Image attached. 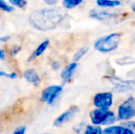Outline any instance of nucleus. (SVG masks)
Segmentation results:
<instances>
[{
  "instance_id": "1",
  "label": "nucleus",
  "mask_w": 135,
  "mask_h": 134,
  "mask_svg": "<svg viewBox=\"0 0 135 134\" xmlns=\"http://www.w3.org/2000/svg\"><path fill=\"white\" fill-rule=\"evenodd\" d=\"M65 16L66 13L60 7H43L32 11L28 16V22L37 31H49L58 27Z\"/></svg>"
},
{
  "instance_id": "2",
  "label": "nucleus",
  "mask_w": 135,
  "mask_h": 134,
  "mask_svg": "<svg viewBox=\"0 0 135 134\" xmlns=\"http://www.w3.org/2000/svg\"><path fill=\"white\" fill-rule=\"evenodd\" d=\"M121 33L111 32L101 36L94 42V48L100 53H109L119 48L121 41Z\"/></svg>"
},
{
  "instance_id": "3",
  "label": "nucleus",
  "mask_w": 135,
  "mask_h": 134,
  "mask_svg": "<svg viewBox=\"0 0 135 134\" xmlns=\"http://www.w3.org/2000/svg\"><path fill=\"white\" fill-rule=\"evenodd\" d=\"M89 118L93 125L100 126V127L112 125V124H115L116 121H118L117 115L112 110L97 108V107L90 111Z\"/></svg>"
},
{
  "instance_id": "4",
  "label": "nucleus",
  "mask_w": 135,
  "mask_h": 134,
  "mask_svg": "<svg viewBox=\"0 0 135 134\" xmlns=\"http://www.w3.org/2000/svg\"><path fill=\"white\" fill-rule=\"evenodd\" d=\"M117 118L119 121H126L135 118V97H129L119 105L117 109Z\"/></svg>"
},
{
  "instance_id": "5",
  "label": "nucleus",
  "mask_w": 135,
  "mask_h": 134,
  "mask_svg": "<svg viewBox=\"0 0 135 134\" xmlns=\"http://www.w3.org/2000/svg\"><path fill=\"white\" fill-rule=\"evenodd\" d=\"M64 91V87L61 85H51L45 87L41 91V101L49 106H54L55 102L58 100L60 96Z\"/></svg>"
},
{
  "instance_id": "6",
  "label": "nucleus",
  "mask_w": 135,
  "mask_h": 134,
  "mask_svg": "<svg viewBox=\"0 0 135 134\" xmlns=\"http://www.w3.org/2000/svg\"><path fill=\"white\" fill-rule=\"evenodd\" d=\"M114 103V94L110 91L99 92L93 97V106L97 108L110 109Z\"/></svg>"
},
{
  "instance_id": "7",
  "label": "nucleus",
  "mask_w": 135,
  "mask_h": 134,
  "mask_svg": "<svg viewBox=\"0 0 135 134\" xmlns=\"http://www.w3.org/2000/svg\"><path fill=\"white\" fill-rule=\"evenodd\" d=\"M120 16V14L114 11L108 10L107 8H93L89 11V17L92 19L98 21H109L112 19H116Z\"/></svg>"
},
{
  "instance_id": "8",
  "label": "nucleus",
  "mask_w": 135,
  "mask_h": 134,
  "mask_svg": "<svg viewBox=\"0 0 135 134\" xmlns=\"http://www.w3.org/2000/svg\"><path fill=\"white\" fill-rule=\"evenodd\" d=\"M110 83L113 86V89L118 93H126V92L135 90V81L125 80L118 76H113L110 79Z\"/></svg>"
},
{
  "instance_id": "9",
  "label": "nucleus",
  "mask_w": 135,
  "mask_h": 134,
  "mask_svg": "<svg viewBox=\"0 0 135 134\" xmlns=\"http://www.w3.org/2000/svg\"><path fill=\"white\" fill-rule=\"evenodd\" d=\"M79 108L76 107V106H72L70 107L68 109L64 110V112H62L54 121V127H62L64 124L68 123L71 120H73L75 118V115L78 113Z\"/></svg>"
},
{
  "instance_id": "10",
  "label": "nucleus",
  "mask_w": 135,
  "mask_h": 134,
  "mask_svg": "<svg viewBox=\"0 0 135 134\" xmlns=\"http://www.w3.org/2000/svg\"><path fill=\"white\" fill-rule=\"evenodd\" d=\"M77 67H78V63L74 61L64 67V69L61 72V79H62V83H68L72 80L74 75L76 72Z\"/></svg>"
},
{
  "instance_id": "11",
  "label": "nucleus",
  "mask_w": 135,
  "mask_h": 134,
  "mask_svg": "<svg viewBox=\"0 0 135 134\" xmlns=\"http://www.w3.org/2000/svg\"><path fill=\"white\" fill-rule=\"evenodd\" d=\"M23 78L26 82L34 86H39L41 85V76L40 73L34 68H27L23 73Z\"/></svg>"
},
{
  "instance_id": "12",
  "label": "nucleus",
  "mask_w": 135,
  "mask_h": 134,
  "mask_svg": "<svg viewBox=\"0 0 135 134\" xmlns=\"http://www.w3.org/2000/svg\"><path fill=\"white\" fill-rule=\"evenodd\" d=\"M49 45H50V41H49V39H45V41H41V42L34 49L32 53L30 54V56L28 57V61L32 62V61H34V60L37 59V58L41 57V56L45 52V51L48 49Z\"/></svg>"
},
{
  "instance_id": "13",
  "label": "nucleus",
  "mask_w": 135,
  "mask_h": 134,
  "mask_svg": "<svg viewBox=\"0 0 135 134\" xmlns=\"http://www.w3.org/2000/svg\"><path fill=\"white\" fill-rule=\"evenodd\" d=\"M96 4L100 8H115L121 5L120 0H97Z\"/></svg>"
},
{
  "instance_id": "14",
  "label": "nucleus",
  "mask_w": 135,
  "mask_h": 134,
  "mask_svg": "<svg viewBox=\"0 0 135 134\" xmlns=\"http://www.w3.org/2000/svg\"><path fill=\"white\" fill-rule=\"evenodd\" d=\"M123 131L122 125H117L112 124L109 126H106L104 129H102V134H121Z\"/></svg>"
},
{
  "instance_id": "15",
  "label": "nucleus",
  "mask_w": 135,
  "mask_h": 134,
  "mask_svg": "<svg viewBox=\"0 0 135 134\" xmlns=\"http://www.w3.org/2000/svg\"><path fill=\"white\" fill-rule=\"evenodd\" d=\"M83 2L84 0H62V4L64 8L67 9V10H71V9L79 7Z\"/></svg>"
},
{
  "instance_id": "16",
  "label": "nucleus",
  "mask_w": 135,
  "mask_h": 134,
  "mask_svg": "<svg viewBox=\"0 0 135 134\" xmlns=\"http://www.w3.org/2000/svg\"><path fill=\"white\" fill-rule=\"evenodd\" d=\"M89 51V48L87 46H83L79 48L73 55V61L74 62H79L82 58H84L87 54Z\"/></svg>"
},
{
  "instance_id": "17",
  "label": "nucleus",
  "mask_w": 135,
  "mask_h": 134,
  "mask_svg": "<svg viewBox=\"0 0 135 134\" xmlns=\"http://www.w3.org/2000/svg\"><path fill=\"white\" fill-rule=\"evenodd\" d=\"M82 134H102V128L97 125H86Z\"/></svg>"
},
{
  "instance_id": "18",
  "label": "nucleus",
  "mask_w": 135,
  "mask_h": 134,
  "mask_svg": "<svg viewBox=\"0 0 135 134\" xmlns=\"http://www.w3.org/2000/svg\"><path fill=\"white\" fill-rule=\"evenodd\" d=\"M8 3L13 7H18V8H25L28 5L27 0H8Z\"/></svg>"
},
{
  "instance_id": "19",
  "label": "nucleus",
  "mask_w": 135,
  "mask_h": 134,
  "mask_svg": "<svg viewBox=\"0 0 135 134\" xmlns=\"http://www.w3.org/2000/svg\"><path fill=\"white\" fill-rule=\"evenodd\" d=\"M0 9L2 11H4V12L10 13L15 10V7H13L8 3H7L5 0H0Z\"/></svg>"
},
{
  "instance_id": "20",
  "label": "nucleus",
  "mask_w": 135,
  "mask_h": 134,
  "mask_svg": "<svg viewBox=\"0 0 135 134\" xmlns=\"http://www.w3.org/2000/svg\"><path fill=\"white\" fill-rule=\"evenodd\" d=\"M0 77H5V78H8L11 80L18 78V73L16 72H10V73H7L5 71H1L0 70Z\"/></svg>"
},
{
  "instance_id": "21",
  "label": "nucleus",
  "mask_w": 135,
  "mask_h": 134,
  "mask_svg": "<svg viewBox=\"0 0 135 134\" xmlns=\"http://www.w3.org/2000/svg\"><path fill=\"white\" fill-rule=\"evenodd\" d=\"M121 125L123 128H127L129 130H132L135 132V121L132 120H126V121H122L121 122Z\"/></svg>"
},
{
  "instance_id": "22",
  "label": "nucleus",
  "mask_w": 135,
  "mask_h": 134,
  "mask_svg": "<svg viewBox=\"0 0 135 134\" xmlns=\"http://www.w3.org/2000/svg\"><path fill=\"white\" fill-rule=\"evenodd\" d=\"M85 123H78V124H75V126L73 127V131H75L76 134H81L84 131L85 128Z\"/></svg>"
},
{
  "instance_id": "23",
  "label": "nucleus",
  "mask_w": 135,
  "mask_h": 134,
  "mask_svg": "<svg viewBox=\"0 0 135 134\" xmlns=\"http://www.w3.org/2000/svg\"><path fill=\"white\" fill-rule=\"evenodd\" d=\"M21 51V47L20 45H15V46L11 47V49L9 50V55L10 56H16Z\"/></svg>"
},
{
  "instance_id": "24",
  "label": "nucleus",
  "mask_w": 135,
  "mask_h": 134,
  "mask_svg": "<svg viewBox=\"0 0 135 134\" xmlns=\"http://www.w3.org/2000/svg\"><path fill=\"white\" fill-rule=\"evenodd\" d=\"M26 133V127L25 126H20L16 128L11 134H25Z\"/></svg>"
},
{
  "instance_id": "25",
  "label": "nucleus",
  "mask_w": 135,
  "mask_h": 134,
  "mask_svg": "<svg viewBox=\"0 0 135 134\" xmlns=\"http://www.w3.org/2000/svg\"><path fill=\"white\" fill-rule=\"evenodd\" d=\"M59 0H43V3L48 7H55L58 4Z\"/></svg>"
},
{
  "instance_id": "26",
  "label": "nucleus",
  "mask_w": 135,
  "mask_h": 134,
  "mask_svg": "<svg viewBox=\"0 0 135 134\" xmlns=\"http://www.w3.org/2000/svg\"><path fill=\"white\" fill-rule=\"evenodd\" d=\"M51 66H52V69L54 70V71H58L61 68V63L59 61H54L52 63H51Z\"/></svg>"
},
{
  "instance_id": "27",
  "label": "nucleus",
  "mask_w": 135,
  "mask_h": 134,
  "mask_svg": "<svg viewBox=\"0 0 135 134\" xmlns=\"http://www.w3.org/2000/svg\"><path fill=\"white\" fill-rule=\"evenodd\" d=\"M7 59V52L4 49L0 48V61H5Z\"/></svg>"
},
{
  "instance_id": "28",
  "label": "nucleus",
  "mask_w": 135,
  "mask_h": 134,
  "mask_svg": "<svg viewBox=\"0 0 135 134\" xmlns=\"http://www.w3.org/2000/svg\"><path fill=\"white\" fill-rule=\"evenodd\" d=\"M9 39H10V36H8V35L1 36V37H0V42L6 43V42H7V41H9Z\"/></svg>"
},
{
  "instance_id": "29",
  "label": "nucleus",
  "mask_w": 135,
  "mask_h": 134,
  "mask_svg": "<svg viewBox=\"0 0 135 134\" xmlns=\"http://www.w3.org/2000/svg\"><path fill=\"white\" fill-rule=\"evenodd\" d=\"M121 134H135V132L133 131H132V130H129L127 128H123V131Z\"/></svg>"
},
{
  "instance_id": "30",
  "label": "nucleus",
  "mask_w": 135,
  "mask_h": 134,
  "mask_svg": "<svg viewBox=\"0 0 135 134\" xmlns=\"http://www.w3.org/2000/svg\"><path fill=\"white\" fill-rule=\"evenodd\" d=\"M131 8H132V11L133 13H135V4H132V7H131Z\"/></svg>"
},
{
  "instance_id": "31",
  "label": "nucleus",
  "mask_w": 135,
  "mask_h": 134,
  "mask_svg": "<svg viewBox=\"0 0 135 134\" xmlns=\"http://www.w3.org/2000/svg\"><path fill=\"white\" fill-rule=\"evenodd\" d=\"M41 134H52V133H50V132H44V133H41Z\"/></svg>"
}]
</instances>
